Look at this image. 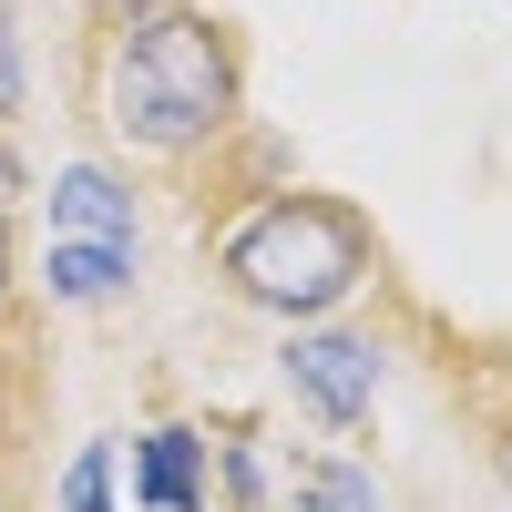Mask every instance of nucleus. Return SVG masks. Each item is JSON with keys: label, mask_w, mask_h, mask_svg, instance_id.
<instances>
[{"label": "nucleus", "mask_w": 512, "mask_h": 512, "mask_svg": "<svg viewBox=\"0 0 512 512\" xmlns=\"http://www.w3.org/2000/svg\"><path fill=\"white\" fill-rule=\"evenodd\" d=\"M31 113V31H21V11L0 0V134Z\"/></svg>", "instance_id": "11"}, {"label": "nucleus", "mask_w": 512, "mask_h": 512, "mask_svg": "<svg viewBox=\"0 0 512 512\" xmlns=\"http://www.w3.org/2000/svg\"><path fill=\"white\" fill-rule=\"evenodd\" d=\"M205 267L236 297L246 318H277V328H318V318H349L359 297L379 287L390 246H379V216L359 195H328V185H277L256 195L246 216H226L205 236Z\"/></svg>", "instance_id": "2"}, {"label": "nucleus", "mask_w": 512, "mask_h": 512, "mask_svg": "<svg viewBox=\"0 0 512 512\" xmlns=\"http://www.w3.org/2000/svg\"><path fill=\"white\" fill-rule=\"evenodd\" d=\"M287 512H379V472L349 451H308L287 482Z\"/></svg>", "instance_id": "9"}, {"label": "nucleus", "mask_w": 512, "mask_h": 512, "mask_svg": "<svg viewBox=\"0 0 512 512\" xmlns=\"http://www.w3.org/2000/svg\"><path fill=\"white\" fill-rule=\"evenodd\" d=\"M52 512H113V441H82L52 482Z\"/></svg>", "instance_id": "10"}, {"label": "nucleus", "mask_w": 512, "mask_h": 512, "mask_svg": "<svg viewBox=\"0 0 512 512\" xmlns=\"http://www.w3.org/2000/svg\"><path fill=\"white\" fill-rule=\"evenodd\" d=\"M144 277V246H93V236H52L31 256V287L52 297V308H123Z\"/></svg>", "instance_id": "6"}, {"label": "nucleus", "mask_w": 512, "mask_h": 512, "mask_svg": "<svg viewBox=\"0 0 512 512\" xmlns=\"http://www.w3.org/2000/svg\"><path fill=\"white\" fill-rule=\"evenodd\" d=\"M21 205H31V164H21L11 134H0V226H21Z\"/></svg>", "instance_id": "12"}, {"label": "nucleus", "mask_w": 512, "mask_h": 512, "mask_svg": "<svg viewBox=\"0 0 512 512\" xmlns=\"http://www.w3.org/2000/svg\"><path fill=\"white\" fill-rule=\"evenodd\" d=\"M277 379H287L297 420H318L328 441H359L369 420H379L390 338H379V328H359V318H318V328H287V349H277Z\"/></svg>", "instance_id": "3"}, {"label": "nucleus", "mask_w": 512, "mask_h": 512, "mask_svg": "<svg viewBox=\"0 0 512 512\" xmlns=\"http://www.w3.org/2000/svg\"><path fill=\"white\" fill-rule=\"evenodd\" d=\"M21 287H31V267H21V226H0V328H11Z\"/></svg>", "instance_id": "13"}, {"label": "nucleus", "mask_w": 512, "mask_h": 512, "mask_svg": "<svg viewBox=\"0 0 512 512\" xmlns=\"http://www.w3.org/2000/svg\"><path fill=\"white\" fill-rule=\"evenodd\" d=\"M492 472H502V492H512V410H502V431H492Z\"/></svg>", "instance_id": "14"}, {"label": "nucleus", "mask_w": 512, "mask_h": 512, "mask_svg": "<svg viewBox=\"0 0 512 512\" xmlns=\"http://www.w3.org/2000/svg\"><path fill=\"white\" fill-rule=\"evenodd\" d=\"M93 123L134 164H205L246 123V31L216 0H154L93 41Z\"/></svg>", "instance_id": "1"}, {"label": "nucleus", "mask_w": 512, "mask_h": 512, "mask_svg": "<svg viewBox=\"0 0 512 512\" xmlns=\"http://www.w3.org/2000/svg\"><path fill=\"white\" fill-rule=\"evenodd\" d=\"M185 175H195V185H185V205H195V226L216 236L226 216H246L256 195H277V185H297V154H287V144H277L267 123H256V113H246V123H236V134H226L216 154H205V164H185Z\"/></svg>", "instance_id": "4"}, {"label": "nucleus", "mask_w": 512, "mask_h": 512, "mask_svg": "<svg viewBox=\"0 0 512 512\" xmlns=\"http://www.w3.org/2000/svg\"><path fill=\"white\" fill-rule=\"evenodd\" d=\"M52 236H93V246H144V195L123 164H62L52 175Z\"/></svg>", "instance_id": "5"}, {"label": "nucleus", "mask_w": 512, "mask_h": 512, "mask_svg": "<svg viewBox=\"0 0 512 512\" xmlns=\"http://www.w3.org/2000/svg\"><path fill=\"white\" fill-rule=\"evenodd\" d=\"M205 461H216L226 512H277V461H267V431H256V420H226V431H205Z\"/></svg>", "instance_id": "8"}, {"label": "nucleus", "mask_w": 512, "mask_h": 512, "mask_svg": "<svg viewBox=\"0 0 512 512\" xmlns=\"http://www.w3.org/2000/svg\"><path fill=\"white\" fill-rule=\"evenodd\" d=\"M216 502V461H205L195 420H154L134 441V512H205Z\"/></svg>", "instance_id": "7"}]
</instances>
